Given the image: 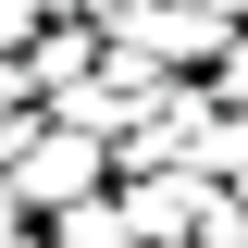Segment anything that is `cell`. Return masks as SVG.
Here are the masks:
<instances>
[{
  "label": "cell",
  "instance_id": "1",
  "mask_svg": "<svg viewBox=\"0 0 248 248\" xmlns=\"http://www.w3.org/2000/svg\"><path fill=\"white\" fill-rule=\"evenodd\" d=\"M0 186L25 199V211H62V199H87V186H112V149L99 137H75V124H50L37 112L13 149H0Z\"/></svg>",
  "mask_w": 248,
  "mask_h": 248
},
{
  "label": "cell",
  "instance_id": "2",
  "mask_svg": "<svg viewBox=\"0 0 248 248\" xmlns=\"http://www.w3.org/2000/svg\"><path fill=\"white\" fill-rule=\"evenodd\" d=\"M112 199H124V223H137V236H186V223H199V199H211V174H112Z\"/></svg>",
  "mask_w": 248,
  "mask_h": 248
},
{
  "label": "cell",
  "instance_id": "3",
  "mask_svg": "<svg viewBox=\"0 0 248 248\" xmlns=\"http://www.w3.org/2000/svg\"><path fill=\"white\" fill-rule=\"evenodd\" d=\"M37 223H50V248H137V223H124L112 186H87V199H62V211H37Z\"/></svg>",
  "mask_w": 248,
  "mask_h": 248
},
{
  "label": "cell",
  "instance_id": "4",
  "mask_svg": "<svg viewBox=\"0 0 248 248\" xmlns=\"http://www.w3.org/2000/svg\"><path fill=\"white\" fill-rule=\"evenodd\" d=\"M37 25H62V0H0V50H25Z\"/></svg>",
  "mask_w": 248,
  "mask_h": 248
},
{
  "label": "cell",
  "instance_id": "5",
  "mask_svg": "<svg viewBox=\"0 0 248 248\" xmlns=\"http://www.w3.org/2000/svg\"><path fill=\"white\" fill-rule=\"evenodd\" d=\"M25 236H37V211L13 199V186H0V248H25Z\"/></svg>",
  "mask_w": 248,
  "mask_h": 248
}]
</instances>
